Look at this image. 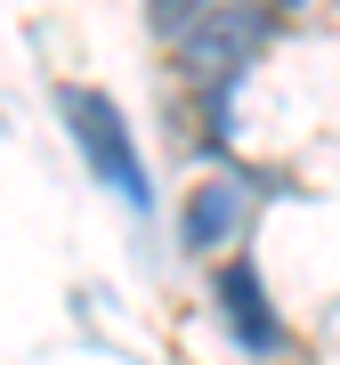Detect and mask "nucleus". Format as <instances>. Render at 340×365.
I'll list each match as a JSON object with an SVG mask.
<instances>
[{"mask_svg": "<svg viewBox=\"0 0 340 365\" xmlns=\"http://www.w3.org/2000/svg\"><path fill=\"white\" fill-rule=\"evenodd\" d=\"M57 114L73 122V146H81V163L97 170L105 187H114L130 211H154V187H146V163H138V146L130 130H122V114H114V98L105 90H57Z\"/></svg>", "mask_w": 340, "mask_h": 365, "instance_id": "1", "label": "nucleus"}, {"mask_svg": "<svg viewBox=\"0 0 340 365\" xmlns=\"http://www.w3.org/2000/svg\"><path fill=\"white\" fill-rule=\"evenodd\" d=\"M211 300H219V317H227V333L243 341V349H284V317L267 309V292H260V268L251 260H227L219 268V284H211Z\"/></svg>", "mask_w": 340, "mask_h": 365, "instance_id": "2", "label": "nucleus"}, {"mask_svg": "<svg viewBox=\"0 0 340 365\" xmlns=\"http://www.w3.org/2000/svg\"><path fill=\"white\" fill-rule=\"evenodd\" d=\"M243 220H251L243 179H203L195 195H186L179 235H186V252H219V244H235V235H243Z\"/></svg>", "mask_w": 340, "mask_h": 365, "instance_id": "3", "label": "nucleus"}, {"mask_svg": "<svg viewBox=\"0 0 340 365\" xmlns=\"http://www.w3.org/2000/svg\"><path fill=\"white\" fill-rule=\"evenodd\" d=\"M267 9H308V0H267Z\"/></svg>", "mask_w": 340, "mask_h": 365, "instance_id": "4", "label": "nucleus"}]
</instances>
